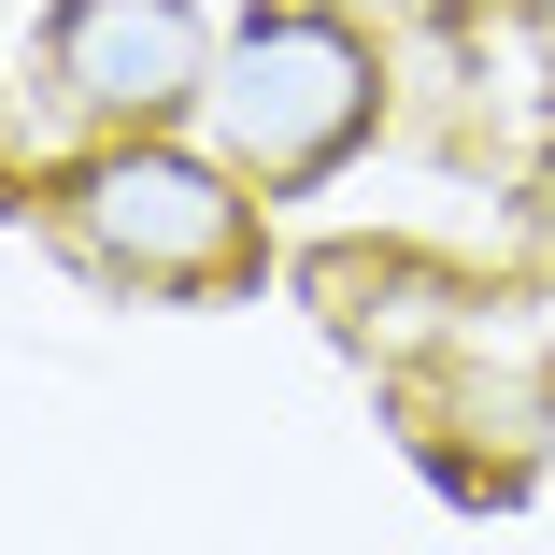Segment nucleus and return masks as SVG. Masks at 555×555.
Returning <instances> with one entry per match:
<instances>
[{
  "label": "nucleus",
  "instance_id": "39448f33",
  "mask_svg": "<svg viewBox=\"0 0 555 555\" xmlns=\"http://www.w3.org/2000/svg\"><path fill=\"white\" fill-rule=\"evenodd\" d=\"M343 15H357V0H343Z\"/></svg>",
  "mask_w": 555,
  "mask_h": 555
},
{
  "label": "nucleus",
  "instance_id": "20e7f679",
  "mask_svg": "<svg viewBox=\"0 0 555 555\" xmlns=\"http://www.w3.org/2000/svg\"><path fill=\"white\" fill-rule=\"evenodd\" d=\"M513 15H527V29H541V43H555V0H513Z\"/></svg>",
  "mask_w": 555,
  "mask_h": 555
},
{
  "label": "nucleus",
  "instance_id": "f257e3e1",
  "mask_svg": "<svg viewBox=\"0 0 555 555\" xmlns=\"http://www.w3.org/2000/svg\"><path fill=\"white\" fill-rule=\"evenodd\" d=\"M199 115H214V157H229L257 199H299V185H327V171L371 143L385 43L343 15V0H257V15L214 43Z\"/></svg>",
  "mask_w": 555,
  "mask_h": 555
},
{
  "label": "nucleus",
  "instance_id": "7ed1b4c3",
  "mask_svg": "<svg viewBox=\"0 0 555 555\" xmlns=\"http://www.w3.org/2000/svg\"><path fill=\"white\" fill-rule=\"evenodd\" d=\"M214 72L199 0H57L43 15V86L100 129H171Z\"/></svg>",
  "mask_w": 555,
  "mask_h": 555
},
{
  "label": "nucleus",
  "instance_id": "f03ea898",
  "mask_svg": "<svg viewBox=\"0 0 555 555\" xmlns=\"http://www.w3.org/2000/svg\"><path fill=\"white\" fill-rule=\"evenodd\" d=\"M57 229L100 285H129V299H229L257 285V199L229 157H185L157 129H115L100 157L57 171Z\"/></svg>",
  "mask_w": 555,
  "mask_h": 555
}]
</instances>
